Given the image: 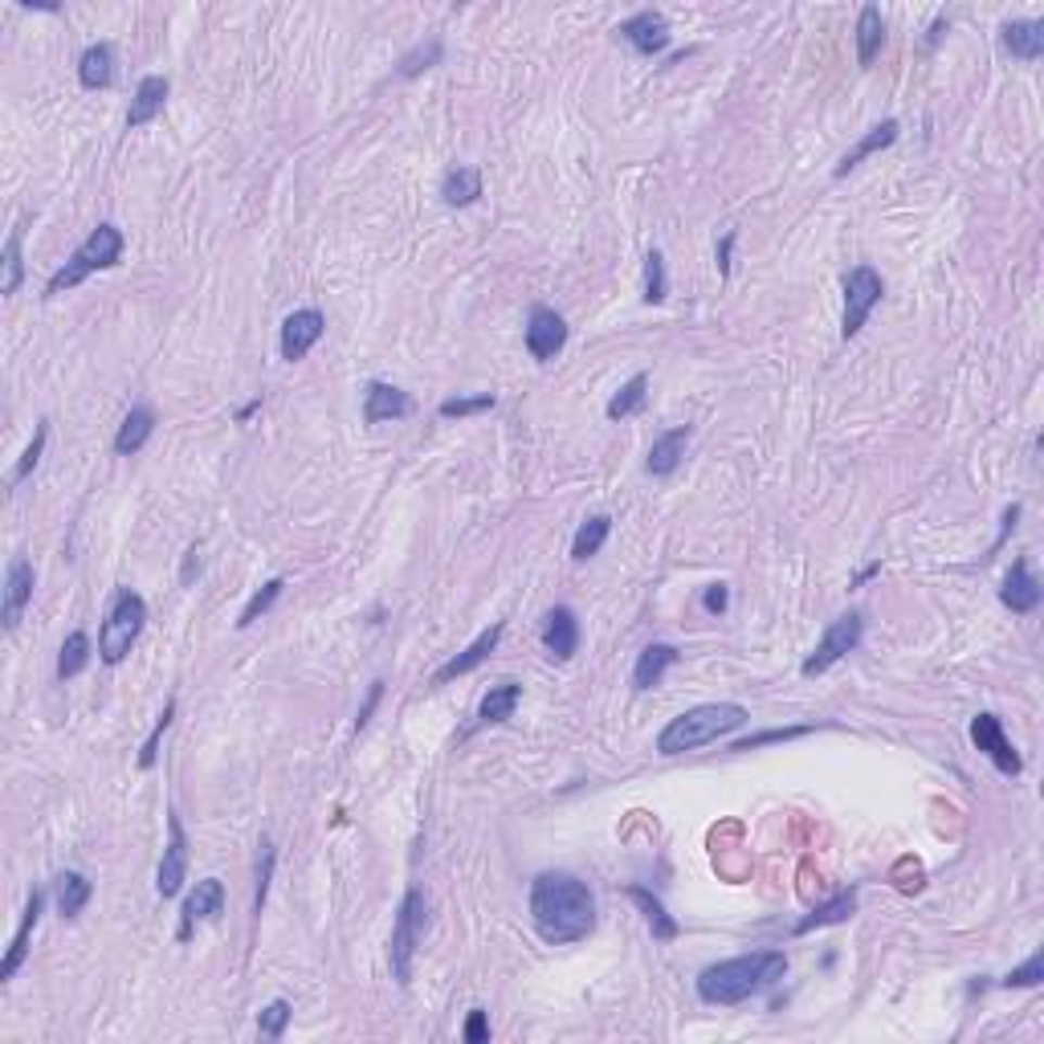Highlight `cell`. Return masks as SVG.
Masks as SVG:
<instances>
[{
	"label": "cell",
	"instance_id": "obj_28",
	"mask_svg": "<svg viewBox=\"0 0 1044 1044\" xmlns=\"http://www.w3.org/2000/svg\"><path fill=\"white\" fill-rule=\"evenodd\" d=\"M53 897H58V914H62V918H78L86 909V902L94 897V886H90L78 869H62V874L53 877Z\"/></svg>",
	"mask_w": 1044,
	"mask_h": 1044
},
{
	"label": "cell",
	"instance_id": "obj_25",
	"mask_svg": "<svg viewBox=\"0 0 1044 1044\" xmlns=\"http://www.w3.org/2000/svg\"><path fill=\"white\" fill-rule=\"evenodd\" d=\"M897 131H902V127H897V118H886V123H877V127H869V136H861L857 143H853V148H849V152L841 155V164H837V171H832V176H837V180H844L849 171L857 168L861 160H869V155H874V152H881V148H890L893 139H897Z\"/></svg>",
	"mask_w": 1044,
	"mask_h": 1044
},
{
	"label": "cell",
	"instance_id": "obj_24",
	"mask_svg": "<svg viewBox=\"0 0 1044 1044\" xmlns=\"http://www.w3.org/2000/svg\"><path fill=\"white\" fill-rule=\"evenodd\" d=\"M674 665H677L674 645H649V649H640L637 665H633V690L645 693L653 690V686H661V677L670 674Z\"/></svg>",
	"mask_w": 1044,
	"mask_h": 1044
},
{
	"label": "cell",
	"instance_id": "obj_6",
	"mask_svg": "<svg viewBox=\"0 0 1044 1044\" xmlns=\"http://www.w3.org/2000/svg\"><path fill=\"white\" fill-rule=\"evenodd\" d=\"M424 922H429V902L424 893L412 886V890L400 897V909H396V922H392V939H387V963H392V976L400 988L412 983V959H417V946L424 939Z\"/></svg>",
	"mask_w": 1044,
	"mask_h": 1044
},
{
	"label": "cell",
	"instance_id": "obj_35",
	"mask_svg": "<svg viewBox=\"0 0 1044 1044\" xmlns=\"http://www.w3.org/2000/svg\"><path fill=\"white\" fill-rule=\"evenodd\" d=\"M608 535H612V519L608 514H591L588 522H580V531H575V539H572V559H591V556H600V547L608 543Z\"/></svg>",
	"mask_w": 1044,
	"mask_h": 1044
},
{
	"label": "cell",
	"instance_id": "obj_39",
	"mask_svg": "<svg viewBox=\"0 0 1044 1044\" xmlns=\"http://www.w3.org/2000/svg\"><path fill=\"white\" fill-rule=\"evenodd\" d=\"M494 405H498V396H494V392H478V396H454V400H441L437 417H445V421H461V417L489 412Z\"/></svg>",
	"mask_w": 1044,
	"mask_h": 1044
},
{
	"label": "cell",
	"instance_id": "obj_15",
	"mask_svg": "<svg viewBox=\"0 0 1044 1044\" xmlns=\"http://www.w3.org/2000/svg\"><path fill=\"white\" fill-rule=\"evenodd\" d=\"M34 563L25 556H13L9 559V572H4V628L9 633H17L21 616H25V608H29V600H34Z\"/></svg>",
	"mask_w": 1044,
	"mask_h": 1044
},
{
	"label": "cell",
	"instance_id": "obj_54",
	"mask_svg": "<svg viewBox=\"0 0 1044 1044\" xmlns=\"http://www.w3.org/2000/svg\"><path fill=\"white\" fill-rule=\"evenodd\" d=\"M874 575H881V563H869V568H861V572L853 575V584H849V588H861V584H869Z\"/></svg>",
	"mask_w": 1044,
	"mask_h": 1044
},
{
	"label": "cell",
	"instance_id": "obj_46",
	"mask_svg": "<svg viewBox=\"0 0 1044 1044\" xmlns=\"http://www.w3.org/2000/svg\"><path fill=\"white\" fill-rule=\"evenodd\" d=\"M1044 979V955L1036 951L1028 963H1020V967H1011L1008 976H1004V988H1036Z\"/></svg>",
	"mask_w": 1044,
	"mask_h": 1044
},
{
	"label": "cell",
	"instance_id": "obj_8",
	"mask_svg": "<svg viewBox=\"0 0 1044 1044\" xmlns=\"http://www.w3.org/2000/svg\"><path fill=\"white\" fill-rule=\"evenodd\" d=\"M844 319H841V339L849 343V339L857 335L861 327L869 322V315H874V306L881 303V294H886V282H881V273L874 270V266H853V270L844 273Z\"/></svg>",
	"mask_w": 1044,
	"mask_h": 1044
},
{
	"label": "cell",
	"instance_id": "obj_53",
	"mask_svg": "<svg viewBox=\"0 0 1044 1044\" xmlns=\"http://www.w3.org/2000/svg\"><path fill=\"white\" fill-rule=\"evenodd\" d=\"M192 575H201V551L188 547L184 551V568H180V584H192Z\"/></svg>",
	"mask_w": 1044,
	"mask_h": 1044
},
{
	"label": "cell",
	"instance_id": "obj_49",
	"mask_svg": "<svg viewBox=\"0 0 1044 1044\" xmlns=\"http://www.w3.org/2000/svg\"><path fill=\"white\" fill-rule=\"evenodd\" d=\"M380 698H384V682H371L368 698H364V706H359V714H355V730H364V726L371 723V714H375V706H380Z\"/></svg>",
	"mask_w": 1044,
	"mask_h": 1044
},
{
	"label": "cell",
	"instance_id": "obj_7",
	"mask_svg": "<svg viewBox=\"0 0 1044 1044\" xmlns=\"http://www.w3.org/2000/svg\"><path fill=\"white\" fill-rule=\"evenodd\" d=\"M861 637H865V616H861V612H844V616H837V621L825 628V637L816 640V649H812L809 658H804L800 674H804V677L828 674V670H832V665H837L841 658L857 653Z\"/></svg>",
	"mask_w": 1044,
	"mask_h": 1044
},
{
	"label": "cell",
	"instance_id": "obj_47",
	"mask_svg": "<svg viewBox=\"0 0 1044 1044\" xmlns=\"http://www.w3.org/2000/svg\"><path fill=\"white\" fill-rule=\"evenodd\" d=\"M800 735H809V726H792V730H767V735H755V739H742L735 742L730 751H755V747H763V742H784V739H800Z\"/></svg>",
	"mask_w": 1044,
	"mask_h": 1044
},
{
	"label": "cell",
	"instance_id": "obj_48",
	"mask_svg": "<svg viewBox=\"0 0 1044 1044\" xmlns=\"http://www.w3.org/2000/svg\"><path fill=\"white\" fill-rule=\"evenodd\" d=\"M461 1041L470 1044H489V1020L482 1008H473L470 1016H466V1028H461Z\"/></svg>",
	"mask_w": 1044,
	"mask_h": 1044
},
{
	"label": "cell",
	"instance_id": "obj_23",
	"mask_svg": "<svg viewBox=\"0 0 1044 1044\" xmlns=\"http://www.w3.org/2000/svg\"><path fill=\"white\" fill-rule=\"evenodd\" d=\"M78 82L86 90H106L115 82V46L111 41H94L86 46L82 58H78Z\"/></svg>",
	"mask_w": 1044,
	"mask_h": 1044
},
{
	"label": "cell",
	"instance_id": "obj_11",
	"mask_svg": "<svg viewBox=\"0 0 1044 1044\" xmlns=\"http://www.w3.org/2000/svg\"><path fill=\"white\" fill-rule=\"evenodd\" d=\"M322 335H327V319H322V310H315V306L294 310V315H287V322H282L278 352H282V359H287V364H298V359H306V355H310V347H315Z\"/></svg>",
	"mask_w": 1044,
	"mask_h": 1044
},
{
	"label": "cell",
	"instance_id": "obj_18",
	"mask_svg": "<svg viewBox=\"0 0 1044 1044\" xmlns=\"http://www.w3.org/2000/svg\"><path fill=\"white\" fill-rule=\"evenodd\" d=\"M41 909H46V890L34 886V890H29V902H25V914H21V927L17 934H13V946H9V955L0 963V979H4V983L17 979L21 963L29 959V939H34L37 922H41Z\"/></svg>",
	"mask_w": 1044,
	"mask_h": 1044
},
{
	"label": "cell",
	"instance_id": "obj_5",
	"mask_svg": "<svg viewBox=\"0 0 1044 1044\" xmlns=\"http://www.w3.org/2000/svg\"><path fill=\"white\" fill-rule=\"evenodd\" d=\"M148 624V604L136 588H115V600L106 608V621L99 628V658L106 665H123L136 649L139 633Z\"/></svg>",
	"mask_w": 1044,
	"mask_h": 1044
},
{
	"label": "cell",
	"instance_id": "obj_43",
	"mask_svg": "<svg viewBox=\"0 0 1044 1044\" xmlns=\"http://www.w3.org/2000/svg\"><path fill=\"white\" fill-rule=\"evenodd\" d=\"M437 62H441V41L433 37V41H424V46H417V50H408L405 58H400V78H417V74L437 66Z\"/></svg>",
	"mask_w": 1044,
	"mask_h": 1044
},
{
	"label": "cell",
	"instance_id": "obj_40",
	"mask_svg": "<svg viewBox=\"0 0 1044 1044\" xmlns=\"http://www.w3.org/2000/svg\"><path fill=\"white\" fill-rule=\"evenodd\" d=\"M665 294H670V278H665V257H661V250H653L649 257H645V303L649 306H661L665 303Z\"/></svg>",
	"mask_w": 1044,
	"mask_h": 1044
},
{
	"label": "cell",
	"instance_id": "obj_27",
	"mask_svg": "<svg viewBox=\"0 0 1044 1044\" xmlns=\"http://www.w3.org/2000/svg\"><path fill=\"white\" fill-rule=\"evenodd\" d=\"M152 433H155V408H148V405H136L127 417H123V424H118V433H115V454L118 457H131V454H139L148 441H152Z\"/></svg>",
	"mask_w": 1044,
	"mask_h": 1044
},
{
	"label": "cell",
	"instance_id": "obj_44",
	"mask_svg": "<svg viewBox=\"0 0 1044 1044\" xmlns=\"http://www.w3.org/2000/svg\"><path fill=\"white\" fill-rule=\"evenodd\" d=\"M290 1016H294V1008H290L287 1000H270V1004L262 1008V1016H257V1032L270 1036V1041H278V1036L287 1032Z\"/></svg>",
	"mask_w": 1044,
	"mask_h": 1044
},
{
	"label": "cell",
	"instance_id": "obj_36",
	"mask_svg": "<svg viewBox=\"0 0 1044 1044\" xmlns=\"http://www.w3.org/2000/svg\"><path fill=\"white\" fill-rule=\"evenodd\" d=\"M90 665V637H86L82 628L78 633H69L66 640H62V653H58V677L62 682H69V677H78Z\"/></svg>",
	"mask_w": 1044,
	"mask_h": 1044
},
{
	"label": "cell",
	"instance_id": "obj_22",
	"mask_svg": "<svg viewBox=\"0 0 1044 1044\" xmlns=\"http://www.w3.org/2000/svg\"><path fill=\"white\" fill-rule=\"evenodd\" d=\"M164 102H168V78L148 74V78L136 86V99H131V111H127V131L148 127V123H152V118L164 111Z\"/></svg>",
	"mask_w": 1044,
	"mask_h": 1044
},
{
	"label": "cell",
	"instance_id": "obj_16",
	"mask_svg": "<svg viewBox=\"0 0 1044 1044\" xmlns=\"http://www.w3.org/2000/svg\"><path fill=\"white\" fill-rule=\"evenodd\" d=\"M412 417V396L405 387L384 384V380H371L364 387V421L368 424H387V421H405Z\"/></svg>",
	"mask_w": 1044,
	"mask_h": 1044
},
{
	"label": "cell",
	"instance_id": "obj_45",
	"mask_svg": "<svg viewBox=\"0 0 1044 1044\" xmlns=\"http://www.w3.org/2000/svg\"><path fill=\"white\" fill-rule=\"evenodd\" d=\"M171 714H176V702H168V706H164V714L155 718L152 735H148V742H143V751H139V767H143V772H152L155 759H160V742H164V730L171 726Z\"/></svg>",
	"mask_w": 1044,
	"mask_h": 1044
},
{
	"label": "cell",
	"instance_id": "obj_20",
	"mask_svg": "<svg viewBox=\"0 0 1044 1044\" xmlns=\"http://www.w3.org/2000/svg\"><path fill=\"white\" fill-rule=\"evenodd\" d=\"M1041 580L1032 575V568H1028V559H1016L1011 563V572L1004 575V588H1000V600H1004V608H1011L1016 616H1028V612H1036L1041 608Z\"/></svg>",
	"mask_w": 1044,
	"mask_h": 1044
},
{
	"label": "cell",
	"instance_id": "obj_33",
	"mask_svg": "<svg viewBox=\"0 0 1044 1044\" xmlns=\"http://www.w3.org/2000/svg\"><path fill=\"white\" fill-rule=\"evenodd\" d=\"M645 396H649V375L645 371H637L628 384H621V392L608 400L604 417L608 421H628V417H637L640 408H645Z\"/></svg>",
	"mask_w": 1044,
	"mask_h": 1044
},
{
	"label": "cell",
	"instance_id": "obj_34",
	"mask_svg": "<svg viewBox=\"0 0 1044 1044\" xmlns=\"http://www.w3.org/2000/svg\"><path fill=\"white\" fill-rule=\"evenodd\" d=\"M482 196V171L478 168H454L441 184V201L454 204V208H466Z\"/></svg>",
	"mask_w": 1044,
	"mask_h": 1044
},
{
	"label": "cell",
	"instance_id": "obj_38",
	"mask_svg": "<svg viewBox=\"0 0 1044 1044\" xmlns=\"http://www.w3.org/2000/svg\"><path fill=\"white\" fill-rule=\"evenodd\" d=\"M21 237H25V225H17L9 241H4V282H0V294H17L21 278H25V262H21Z\"/></svg>",
	"mask_w": 1044,
	"mask_h": 1044
},
{
	"label": "cell",
	"instance_id": "obj_19",
	"mask_svg": "<svg viewBox=\"0 0 1044 1044\" xmlns=\"http://www.w3.org/2000/svg\"><path fill=\"white\" fill-rule=\"evenodd\" d=\"M498 640H502V624H489L486 633H478V640L473 645H466L457 658H449L445 665H441L437 674H433V686H449L454 677H466V674H473L482 661L498 649Z\"/></svg>",
	"mask_w": 1044,
	"mask_h": 1044
},
{
	"label": "cell",
	"instance_id": "obj_26",
	"mask_svg": "<svg viewBox=\"0 0 1044 1044\" xmlns=\"http://www.w3.org/2000/svg\"><path fill=\"white\" fill-rule=\"evenodd\" d=\"M628 897L640 906V914H645V922H649V930H653V939L658 943H674L677 934H682V927H677V918L665 909V902H661L653 890H645V886H628Z\"/></svg>",
	"mask_w": 1044,
	"mask_h": 1044
},
{
	"label": "cell",
	"instance_id": "obj_1",
	"mask_svg": "<svg viewBox=\"0 0 1044 1044\" xmlns=\"http://www.w3.org/2000/svg\"><path fill=\"white\" fill-rule=\"evenodd\" d=\"M531 922L547 946H572L596 930V897L575 874H539L531 881Z\"/></svg>",
	"mask_w": 1044,
	"mask_h": 1044
},
{
	"label": "cell",
	"instance_id": "obj_2",
	"mask_svg": "<svg viewBox=\"0 0 1044 1044\" xmlns=\"http://www.w3.org/2000/svg\"><path fill=\"white\" fill-rule=\"evenodd\" d=\"M788 976V955L784 951H755V955H739V959H723L706 967L698 976V1000L710 1008H735L775 988Z\"/></svg>",
	"mask_w": 1044,
	"mask_h": 1044
},
{
	"label": "cell",
	"instance_id": "obj_50",
	"mask_svg": "<svg viewBox=\"0 0 1044 1044\" xmlns=\"http://www.w3.org/2000/svg\"><path fill=\"white\" fill-rule=\"evenodd\" d=\"M1016 519H1020V506H1008V510H1004V522H1000V539L992 543V551H988V556H983V559H992L995 551H1000V547L1008 543V535H1011V531H1016Z\"/></svg>",
	"mask_w": 1044,
	"mask_h": 1044
},
{
	"label": "cell",
	"instance_id": "obj_55",
	"mask_svg": "<svg viewBox=\"0 0 1044 1044\" xmlns=\"http://www.w3.org/2000/svg\"><path fill=\"white\" fill-rule=\"evenodd\" d=\"M257 408H262V396H253L250 405H241V408H237V421L245 424V421H250V417H253V412H257Z\"/></svg>",
	"mask_w": 1044,
	"mask_h": 1044
},
{
	"label": "cell",
	"instance_id": "obj_29",
	"mask_svg": "<svg viewBox=\"0 0 1044 1044\" xmlns=\"http://www.w3.org/2000/svg\"><path fill=\"white\" fill-rule=\"evenodd\" d=\"M1004 50L1020 62H1036L1044 53V21H1008L1004 25Z\"/></svg>",
	"mask_w": 1044,
	"mask_h": 1044
},
{
	"label": "cell",
	"instance_id": "obj_14",
	"mask_svg": "<svg viewBox=\"0 0 1044 1044\" xmlns=\"http://www.w3.org/2000/svg\"><path fill=\"white\" fill-rule=\"evenodd\" d=\"M616 34H621L624 46H633L640 58H658V53L670 50V21L661 17V13H653V9H640V13H633L628 21H621Z\"/></svg>",
	"mask_w": 1044,
	"mask_h": 1044
},
{
	"label": "cell",
	"instance_id": "obj_51",
	"mask_svg": "<svg viewBox=\"0 0 1044 1044\" xmlns=\"http://www.w3.org/2000/svg\"><path fill=\"white\" fill-rule=\"evenodd\" d=\"M702 604H706V612H718V616H723L726 604H730V591H726V584H710L706 596H702Z\"/></svg>",
	"mask_w": 1044,
	"mask_h": 1044
},
{
	"label": "cell",
	"instance_id": "obj_41",
	"mask_svg": "<svg viewBox=\"0 0 1044 1044\" xmlns=\"http://www.w3.org/2000/svg\"><path fill=\"white\" fill-rule=\"evenodd\" d=\"M282 588H287V580H270V584H266L262 591H253L250 604L241 608V616H237V628H250L257 616H266V612L273 608V600L282 596Z\"/></svg>",
	"mask_w": 1044,
	"mask_h": 1044
},
{
	"label": "cell",
	"instance_id": "obj_30",
	"mask_svg": "<svg viewBox=\"0 0 1044 1044\" xmlns=\"http://www.w3.org/2000/svg\"><path fill=\"white\" fill-rule=\"evenodd\" d=\"M519 702H522L519 682H498V686H489V693L482 698V706H478V726H498V723H506V718H514Z\"/></svg>",
	"mask_w": 1044,
	"mask_h": 1044
},
{
	"label": "cell",
	"instance_id": "obj_21",
	"mask_svg": "<svg viewBox=\"0 0 1044 1044\" xmlns=\"http://www.w3.org/2000/svg\"><path fill=\"white\" fill-rule=\"evenodd\" d=\"M690 437H693L690 424H677V429H670V433H661V437L653 441V449H649L645 470L653 473V478H670V473L682 466V457H686V445H690Z\"/></svg>",
	"mask_w": 1044,
	"mask_h": 1044
},
{
	"label": "cell",
	"instance_id": "obj_3",
	"mask_svg": "<svg viewBox=\"0 0 1044 1044\" xmlns=\"http://www.w3.org/2000/svg\"><path fill=\"white\" fill-rule=\"evenodd\" d=\"M747 723H751V710L739 706V702H706V706H693L665 723V730L658 735V755L698 751V747H706V742H718L726 739V735H735V730Z\"/></svg>",
	"mask_w": 1044,
	"mask_h": 1044
},
{
	"label": "cell",
	"instance_id": "obj_37",
	"mask_svg": "<svg viewBox=\"0 0 1044 1044\" xmlns=\"http://www.w3.org/2000/svg\"><path fill=\"white\" fill-rule=\"evenodd\" d=\"M257 849H262V853H257V877H253V922H257V918H262V909H266L270 881H273V865H278V849H273V841H262Z\"/></svg>",
	"mask_w": 1044,
	"mask_h": 1044
},
{
	"label": "cell",
	"instance_id": "obj_9",
	"mask_svg": "<svg viewBox=\"0 0 1044 1044\" xmlns=\"http://www.w3.org/2000/svg\"><path fill=\"white\" fill-rule=\"evenodd\" d=\"M971 742H976V751H983V755L992 759V767L1000 775L1024 772V759H1020V751L1011 747V739L1004 735V723L995 718L992 710H983V714L971 718Z\"/></svg>",
	"mask_w": 1044,
	"mask_h": 1044
},
{
	"label": "cell",
	"instance_id": "obj_12",
	"mask_svg": "<svg viewBox=\"0 0 1044 1044\" xmlns=\"http://www.w3.org/2000/svg\"><path fill=\"white\" fill-rule=\"evenodd\" d=\"M188 881V832L180 825V816L168 812V849L160 857V874H155V893L160 897H176Z\"/></svg>",
	"mask_w": 1044,
	"mask_h": 1044
},
{
	"label": "cell",
	"instance_id": "obj_10",
	"mask_svg": "<svg viewBox=\"0 0 1044 1044\" xmlns=\"http://www.w3.org/2000/svg\"><path fill=\"white\" fill-rule=\"evenodd\" d=\"M220 914H225V886H220L217 877H204V881H196V890L188 893L184 909H180L176 943H188V939L196 934V927H204V922H217Z\"/></svg>",
	"mask_w": 1044,
	"mask_h": 1044
},
{
	"label": "cell",
	"instance_id": "obj_32",
	"mask_svg": "<svg viewBox=\"0 0 1044 1044\" xmlns=\"http://www.w3.org/2000/svg\"><path fill=\"white\" fill-rule=\"evenodd\" d=\"M886 46V21H881V9L877 4H865L857 17V62L861 66H874V58Z\"/></svg>",
	"mask_w": 1044,
	"mask_h": 1044
},
{
	"label": "cell",
	"instance_id": "obj_13",
	"mask_svg": "<svg viewBox=\"0 0 1044 1044\" xmlns=\"http://www.w3.org/2000/svg\"><path fill=\"white\" fill-rule=\"evenodd\" d=\"M522 339H526L531 359L547 364V359H556V355L563 352V343H568V322H563V315L551 310V306H535L531 319H526Z\"/></svg>",
	"mask_w": 1044,
	"mask_h": 1044
},
{
	"label": "cell",
	"instance_id": "obj_17",
	"mask_svg": "<svg viewBox=\"0 0 1044 1044\" xmlns=\"http://www.w3.org/2000/svg\"><path fill=\"white\" fill-rule=\"evenodd\" d=\"M543 649L551 661H572L580 653V621L568 604H556L543 616Z\"/></svg>",
	"mask_w": 1044,
	"mask_h": 1044
},
{
	"label": "cell",
	"instance_id": "obj_31",
	"mask_svg": "<svg viewBox=\"0 0 1044 1044\" xmlns=\"http://www.w3.org/2000/svg\"><path fill=\"white\" fill-rule=\"evenodd\" d=\"M853 909H857V890H844V893H837V897H828L825 906L812 909L809 918H800L792 934H812V930H820V927L849 922V918H853Z\"/></svg>",
	"mask_w": 1044,
	"mask_h": 1044
},
{
	"label": "cell",
	"instance_id": "obj_4",
	"mask_svg": "<svg viewBox=\"0 0 1044 1044\" xmlns=\"http://www.w3.org/2000/svg\"><path fill=\"white\" fill-rule=\"evenodd\" d=\"M123 250H127L123 229H118V225H111V220H102L99 229H90V237H86L78 250L69 253L66 266H58V270L50 273L46 294H50V298H58V294H66V290L82 287L90 273L118 266V262H123Z\"/></svg>",
	"mask_w": 1044,
	"mask_h": 1044
},
{
	"label": "cell",
	"instance_id": "obj_42",
	"mask_svg": "<svg viewBox=\"0 0 1044 1044\" xmlns=\"http://www.w3.org/2000/svg\"><path fill=\"white\" fill-rule=\"evenodd\" d=\"M46 441H50V424L41 421V424H37L34 441H29V449L21 454V461L13 466V473H9V486H21V482H25V478L37 470V461H41V454H46Z\"/></svg>",
	"mask_w": 1044,
	"mask_h": 1044
},
{
	"label": "cell",
	"instance_id": "obj_52",
	"mask_svg": "<svg viewBox=\"0 0 1044 1044\" xmlns=\"http://www.w3.org/2000/svg\"><path fill=\"white\" fill-rule=\"evenodd\" d=\"M730 253H735V233H726L723 241H718V253H714V257H718V273H723V278H730Z\"/></svg>",
	"mask_w": 1044,
	"mask_h": 1044
}]
</instances>
